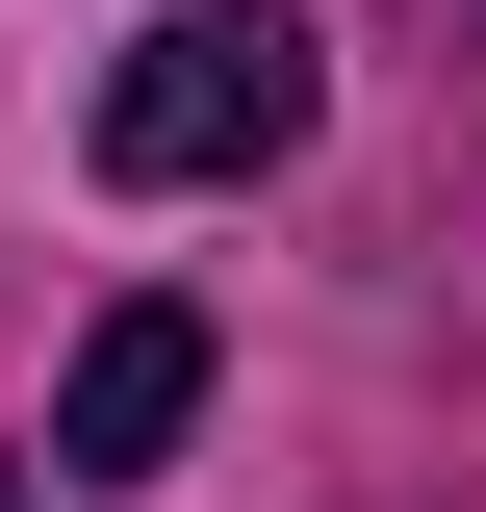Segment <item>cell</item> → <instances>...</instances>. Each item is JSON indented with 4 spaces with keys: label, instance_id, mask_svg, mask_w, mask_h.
<instances>
[{
    "label": "cell",
    "instance_id": "obj_3",
    "mask_svg": "<svg viewBox=\"0 0 486 512\" xmlns=\"http://www.w3.org/2000/svg\"><path fill=\"white\" fill-rule=\"evenodd\" d=\"M0 512H26V461H0Z\"/></svg>",
    "mask_w": 486,
    "mask_h": 512
},
{
    "label": "cell",
    "instance_id": "obj_2",
    "mask_svg": "<svg viewBox=\"0 0 486 512\" xmlns=\"http://www.w3.org/2000/svg\"><path fill=\"white\" fill-rule=\"evenodd\" d=\"M180 410H205V308H103L77 384H52V487H154Z\"/></svg>",
    "mask_w": 486,
    "mask_h": 512
},
{
    "label": "cell",
    "instance_id": "obj_1",
    "mask_svg": "<svg viewBox=\"0 0 486 512\" xmlns=\"http://www.w3.org/2000/svg\"><path fill=\"white\" fill-rule=\"evenodd\" d=\"M307 103H333V52H307L282 0H180L154 52L103 77V180H282Z\"/></svg>",
    "mask_w": 486,
    "mask_h": 512
}]
</instances>
